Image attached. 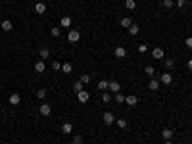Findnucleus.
Instances as JSON below:
<instances>
[{
    "mask_svg": "<svg viewBox=\"0 0 192 144\" xmlns=\"http://www.w3.org/2000/svg\"><path fill=\"white\" fill-rule=\"evenodd\" d=\"M44 69H46V65H44V60L35 61V71H37V73H42Z\"/></svg>",
    "mask_w": 192,
    "mask_h": 144,
    "instance_id": "obj_12",
    "label": "nucleus"
},
{
    "mask_svg": "<svg viewBox=\"0 0 192 144\" xmlns=\"http://www.w3.org/2000/svg\"><path fill=\"white\" fill-rule=\"evenodd\" d=\"M188 69H192V58L188 60Z\"/></svg>",
    "mask_w": 192,
    "mask_h": 144,
    "instance_id": "obj_38",
    "label": "nucleus"
},
{
    "mask_svg": "<svg viewBox=\"0 0 192 144\" xmlns=\"http://www.w3.org/2000/svg\"><path fill=\"white\" fill-rule=\"evenodd\" d=\"M115 102H125V96H123L121 92H117V94H115Z\"/></svg>",
    "mask_w": 192,
    "mask_h": 144,
    "instance_id": "obj_35",
    "label": "nucleus"
},
{
    "mask_svg": "<svg viewBox=\"0 0 192 144\" xmlns=\"http://www.w3.org/2000/svg\"><path fill=\"white\" fill-rule=\"evenodd\" d=\"M123 2H125V0H123Z\"/></svg>",
    "mask_w": 192,
    "mask_h": 144,
    "instance_id": "obj_42",
    "label": "nucleus"
},
{
    "mask_svg": "<svg viewBox=\"0 0 192 144\" xmlns=\"http://www.w3.org/2000/svg\"><path fill=\"white\" fill-rule=\"evenodd\" d=\"M81 83H83V85H87L88 83V81H91V75H88V73H83V75H81Z\"/></svg>",
    "mask_w": 192,
    "mask_h": 144,
    "instance_id": "obj_23",
    "label": "nucleus"
},
{
    "mask_svg": "<svg viewBox=\"0 0 192 144\" xmlns=\"http://www.w3.org/2000/svg\"><path fill=\"white\" fill-rule=\"evenodd\" d=\"M117 125H119L121 129H125V127H127V119H117Z\"/></svg>",
    "mask_w": 192,
    "mask_h": 144,
    "instance_id": "obj_31",
    "label": "nucleus"
},
{
    "mask_svg": "<svg viewBox=\"0 0 192 144\" xmlns=\"http://www.w3.org/2000/svg\"><path fill=\"white\" fill-rule=\"evenodd\" d=\"M77 100H79L81 104H87V102L91 100V94H88L87 90H81V92H77Z\"/></svg>",
    "mask_w": 192,
    "mask_h": 144,
    "instance_id": "obj_2",
    "label": "nucleus"
},
{
    "mask_svg": "<svg viewBox=\"0 0 192 144\" xmlns=\"http://www.w3.org/2000/svg\"><path fill=\"white\" fill-rule=\"evenodd\" d=\"M113 54H115V58H119V60H121V58H125V56H127V50H125L123 46H117Z\"/></svg>",
    "mask_w": 192,
    "mask_h": 144,
    "instance_id": "obj_9",
    "label": "nucleus"
},
{
    "mask_svg": "<svg viewBox=\"0 0 192 144\" xmlns=\"http://www.w3.org/2000/svg\"><path fill=\"white\" fill-rule=\"evenodd\" d=\"M102 100L108 104V102H112V94H108V92H104V96H102Z\"/></svg>",
    "mask_w": 192,
    "mask_h": 144,
    "instance_id": "obj_34",
    "label": "nucleus"
},
{
    "mask_svg": "<svg viewBox=\"0 0 192 144\" xmlns=\"http://www.w3.org/2000/svg\"><path fill=\"white\" fill-rule=\"evenodd\" d=\"M131 25H133V21H131V18H121V27L129 29Z\"/></svg>",
    "mask_w": 192,
    "mask_h": 144,
    "instance_id": "obj_17",
    "label": "nucleus"
},
{
    "mask_svg": "<svg viewBox=\"0 0 192 144\" xmlns=\"http://www.w3.org/2000/svg\"><path fill=\"white\" fill-rule=\"evenodd\" d=\"M144 73H146V75H148V77H152V79H154V77H156V69H154L152 65H148V67L144 69Z\"/></svg>",
    "mask_w": 192,
    "mask_h": 144,
    "instance_id": "obj_18",
    "label": "nucleus"
},
{
    "mask_svg": "<svg viewBox=\"0 0 192 144\" xmlns=\"http://www.w3.org/2000/svg\"><path fill=\"white\" fill-rule=\"evenodd\" d=\"M161 137H163V140H171V138H173V131H171V129H163L161 131Z\"/></svg>",
    "mask_w": 192,
    "mask_h": 144,
    "instance_id": "obj_13",
    "label": "nucleus"
},
{
    "mask_svg": "<svg viewBox=\"0 0 192 144\" xmlns=\"http://www.w3.org/2000/svg\"><path fill=\"white\" fill-rule=\"evenodd\" d=\"M52 69H54V71L62 69V64H60V61H52Z\"/></svg>",
    "mask_w": 192,
    "mask_h": 144,
    "instance_id": "obj_33",
    "label": "nucleus"
},
{
    "mask_svg": "<svg viewBox=\"0 0 192 144\" xmlns=\"http://www.w3.org/2000/svg\"><path fill=\"white\" fill-rule=\"evenodd\" d=\"M163 6L165 8H173V0H163Z\"/></svg>",
    "mask_w": 192,
    "mask_h": 144,
    "instance_id": "obj_36",
    "label": "nucleus"
},
{
    "mask_svg": "<svg viewBox=\"0 0 192 144\" xmlns=\"http://www.w3.org/2000/svg\"><path fill=\"white\" fill-rule=\"evenodd\" d=\"M138 31H140V29H138V25H134V23L129 27V33H131V35H138Z\"/></svg>",
    "mask_w": 192,
    "mask_h": 144,
    "instance_id": "obj_25",
    "label": "nucleus"
},
{
    "mask_svg": "<svg viewBox=\"0 0 192 144\" xmlns=\"http://www.w3.org/2000/svg\"><path fill=\"white\" fill-rule=\"evenodd\" d=\"M125 102H127V106H137L138 98L134 96V94H129V96H125Z\"/></svg>",
    "mask_w": 192,
    "mask_h": 144,
    "instance_id": "obj_10",
    "label": "nucleus"
},
{
    "mask_svg": "<svg viewBox=\"0 0 192 144\" xmlns=\"http://www.w3.org/2000/svg\"><path fill=\"white\" fill-rule=\"evenodd\" d=\"M108 90H112L113 94H117L121 90V86H119V83L117 81H110V85H108Z\"/></svg>",
    "mask_w": 192,
    "mask_h": 144,
    "instance_id": "obj_4",
    "label": "nucleus"
},
{
    "mask_svg": "<svg viewBox=\"0 0 192 144\" xmlns=\"http://www.w3.org/2000/svg\"><path fill=\"white\" fill-rule=\"evenodd\" d=\"M152 56L156 58V60H161V58H163V50H161V48H154V50H152Z\"/></svg>",
    "mask_w": 192,
    "mask_h": 144,
    "instance_id": "obj_15",
    "label": "nucleus"
},
{
    "mask_svg": "<svg viewBox=\"0 0 192 144\" xmlns=\"http://www.w3.org/2000/svg\"><path fill=\"white\" fill-rule=\"evenodd\" d=\"M134 6H137V0H125V8L127 10H134Z\"/></svg>",
    "mask_w": 192,
    "mask_h": 144,
    "instance_id": "obj_21",
    "label": "nucleus"
},
{
    "mask_svg": "<svg viewBox=\"0 0 192 144\" xmlns=\"http://www.w3.org/2000/svg\"><path fill=\"white\" fill-rule=\"evenodd\" d=\"M138 52H140V54L148 52V46H146V44H138Z\"/></svg>",
    "mask_w": 192,
    "mask_h": 144,
    "instance_id": "obj_32",
    "label": "nucleus"
},
{
    "mask_svg": "<svg viewBox=\"0 0 192 144\" xmlns=\"http://www.w3.org/2000/svg\"><path fill=\"white\" fill-rule=\"evenodd\" d=\"M62 133H64V134H71V133H73V125H71L69 121H65L64 125H62Z\"/></svg>",
    "mask_w": 192,
    "mask_h": 144,
    "instance_id": "obj_8",
    "label": "nucleus"
},
{
    "mask_svg": "<svg viewBox=\"0 0 192 144\" xmlns=\"http://www.w3.org/2000/svg\"><path fill=\"white\" fill-rule=\"evenodd\" d=\"M165 144H173V142H171V140H165Z\"/></svg>",
    "mask_w": 192,
    "mask_h": 144,
    "instance_id": "obj_40",
    "label": "nucleus"
},
{
    "mask_svg": "<svg viewBox=\"0 0 192 144\" xmlns=\"http://www.w3.org/2000/svg\"><path fill=\"white\" fill-rule=\"evenodd\" d=\"M108 85H110V81H100V83H98V88L100 90H108Z\"/></svg>",
    "mask_w": 192,
    "mask_h": 144,
    "instance_id": "obj_24",
    "label": "nucleus"
},
{
    "mask_svg": "<svg viewBox=\"0 0 192 144\" xmlns=\"http://www.w3.org/2000/svg\"><path fill=\"white\" fill-rule=\"evenodd\" d=\"M171 81H173V75H171V73H163L161 75V83L163 85H171Z\"/></svg>",
    "mask_w": 192,
    "mask_h": 144,
    "instance_id": "obj_14",
    "label": "nucleus"
},
{
    "mask_svg": "<svg viewBox=\"0 0 192 144\" xmlns=\"http://www.w3.org/2000/svg\"><path fill=\"white\" fill-rule=\"evenodd\" d=\"M60 25H62V27H69V25H71V18L64 15V18H62V21H60Z\"/></svg>",
    "mask_w": 192,
    "mask_h": 144,
    "instance_id": "obj_19",
    "label": "nucleus"
},
{
    "mask_svg": "<svg viewBox=\"0 0 192 144\" xmlns=\"http://www.w3.org/2000/svg\"><path fill=\"white\" fill-rule=\"evenodd\" d=\"M173 65H175V60H173V58H167V60H165V67H173Z\"/></svg>",
    "mask_w": 192,
    "mask_h": 144,
    "instance_id": "obj_30",
    "label": "nucleus"
},
{
    "mask_svg": "<svg viewBox=\"0 0 192 144\" xmlns=\"http://www.w3.org/2000/svg\"><path fill=\"white\" fill-rule=\"evenodd\" d=\"M39 56H40V60H48V58H50V48L42 46V48L39 50Z\"/></svg>",
    "mask_w": 192,
    "mask_h": 144,
    "instance_id": "obj_5",
    "label": "nucleus"
},
{
    "mask_svg": "<svg viewBox=\"0 0 192 144\" xmlns=\"http://www.w3.org/2000/svg\"><path fill=\"white\" fill-rule=\"evenodd\" d=\"M158 86H160V85H158V81L152 79V81H150V85H148V88L150 90H158Z\"/></svg>",
    "mask_w": 192,
    "mask_h": 144,
    "instance_id": "obj_26",
    "label": "nucleus"
},
{
    "mask_svg": "<svg viewBox=\"0 0 192 144\" xmlns=\"http://www.w3.org/2000/svg\"><path fill=\"white\" fill-rule=\"evenodd\" d=\"M73 144H83V137L81 134H73Z\"/></svg>",
    "mask_w": 192,
    "mask_h": 144,
    "instance_id": "obj_27",
    "label": "nucleus"
},
{
    "mask_svg": "<svg viewBox=\"0 0 192 144\" xmlns=\"http://www.w3.org/2000/svg\"><path fill=\"white\" fill-rule=\"evenodd\" d=\"M177 2H181V4H185V2H186V0H177Z\"/></svg>",
    "mask_w": 192,
    "mask_h": 144,
    "instance_id": "obj_39",
    "label": "nucleus"
},
{
    "mask_svg": "<svg viewBox=\"0 0 192 144\" xmlns=\"http://www.w3.org/2000/svg\"><path fill=\"white\" fill-rule=\"evenodd\" d=\"M79 39H81V33L77 31V29H71V31L67 33V40L69 42H77Z\"/></svg>",
    "mask_w": 192,
    "mask_h": 144,
    "instance_id": "obj_1",
    "label": "nucleus"
},
{
    "mask_svg": "<svg viewBox=\"0 0 192 144\" xmlns=\"http://www.w3.org/2000/svg\"><path fill=\"white\" fill-rule=\"evenodd\" d=\"M44 96H46V90H44V88H39V90H37V98H40V100H42Z\"/></svg>",
    "mask_w": 192,
    "mask_h": 144,
    "instance_id": "obj_29",
    "label": "nucleus"
},
{
    "mask_svg": "<svg viewBox=\"0 0 192 144\" xmlns=\"http://www.w3.org/2000/svg\"><path fill=\"white\" fill-rule=\"evenodd\" d=\"M35 12L37 14H44V12H46V4L44 2H37L35 4Z\"/></svg>",
    "mask_w": 192,
    "mask_h": 144,
    "instance_id": "obj_11",
    "label": "nucleus"
},
{
    "mask_svg": "<svg viewBox=\"0 0 192 144\" xmlns=\"http://www.w3.org/2000/svg\"><path fill=\"white\" fill-rule=\"evenodd\" d=\"M19 102H21V96H19L18 92H12V94H10V104H12V106H18Z\"/></svg>",
    "mask_w": 192,
    "mask_h": 144,
    "instance_id": "obj_6",
    "label": "nucleus"
},
{
    "mask_svg": "<svg viewBox=\"0 0 192 144\" xmlns=\"http://www.w3.org/2000/svg\"><path fill=\"white\" fill-rule=\"evenodd\" d=\"M0 90H2V85H0Z\"/></svg>",
    "mask_w": 192,
    "mask_h": 144,
    "instance_id": "obj_41",
    "label": "nucleus"
},
{
    "mask_svg": "<svg viewBox=\"0 0 192 144\" xmlns=\"http://www.w3.org/2000/svg\"><path fill=\"white\" fill-rule=\"evenodd\" d=\"M50 33H52V37H60L62 29H60V27H52V29H50Z\"/></svg>",
    "mask_w": 192,
    "mask_h": 144,
    "instance_id": "obj_28",
    "label": "nucleus"
},
{
    "mask_svg": "<svg viewBox=\"0 0 192 144\" xmlns=\"http://www.w3.org/2000/svg\"><path fill=\"white\" fill-rule=\"evenodd\" d=\"M2 29H4V31H12V29H14V25H12L10 19H4V21H2Z\"/></svg>",
    "mask_w": 192,
    "mask_h": 144,
    "instance_id": "obj_16",
    "label": "nucleus"
},
{
    "mask_svg": "<svg viewBox=\"0 0 192 144\" xmlns=\"http://www.w3.org/2000/svg\"><path fill=\"white\" fill-rule=\"evenodd\" d=\"M73 90H75V92H81V90H85V85L81 83V81H77V83L73 85Z\"/></svg>",
    "mask_w": 192,
    "mask_h": 144,
    "instance_id": "obj_22",
    "label": "nucleus"
},
{
    "mask_svg": "<svg viewBox=\"0 0 192 144\" xmlns=\"http://www.w3.org/2000/svg\"><path fill=\"white\" fill-rule=\"evenodd\" d=\"M185 44H186V46H188V48H192V37H188V39L185 40Z\"/></svg>",
    "mask_w": 192,
    "mask_h": 144,
    "instance_id": "obj_37",
    "label": "nucleus"
},
{
    "mask_svg": "<svg viewBox=\"0 0 192 144\" xmlns=\"http://www.w3.org/2000/svg\"><path fill=\"white\" fill-rule=\"evenodd\" d=\"M39 112H40V115H50V112H52V108H50V104H40V108H39Z\"/></svg>",
    "mask_w": 192,
    "mask_h": 144,
    "instance_id": "obj_7",
    "label": "nucleus"
},
{
    "mask_svg": "<svg viewBox=\"0 0 192 144\" xmlns=\"http://www.w3.org/2000/svg\"><path fill=\"white\" fill-rule=\"evenodd\" d=\"M102 119H104L106 125H112V123L115 121V117H113V113H112V112H106L104 115H102Z\"/></svg>",
    "mask_w": 192,
    "mask_h": 144,
    "instance_id": "obj_3",
    "label": "nucleus"
},
{
    "mask_svg": "<svg viewBox=\"0 0 192 144\" xmlns=\"http://www.w3.org/2000/svg\"><path fill=\"white\" fill-rule=\"evenodd\" d=\"M62 71H64V73H71V71H73V65L65 61V64H62Z\"/></svg>",
    "mask_w": 192,
    "mask_h": 144,
    "instance_id": "obj_20",
    "label": "nucleus"
}]
</instances>
